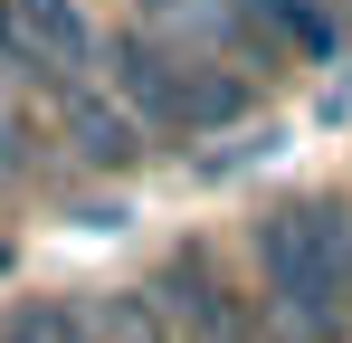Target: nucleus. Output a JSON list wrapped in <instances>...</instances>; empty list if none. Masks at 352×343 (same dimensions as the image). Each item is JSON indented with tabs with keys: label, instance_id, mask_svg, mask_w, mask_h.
<instances>
[{
	"label": "nucleus",
	"instance_id": "obj_1",
	"mask_svg": "<svg viewBox=\"0 0 352 343\" xmlns=\"http://www.w3.org/2000/svg\"><path fill=\"white\" fill-rule=\"evenodd\" d=\"M248 305L267 343H343L352 334V210L276 200L248 229Z\"/></svg>",
	"mask_w": 352,
	"mask_h": 343
},
{
	"label": "nucleus",
	"instance_id": "obj_2",
	"mask_svg": "<svg viewBox=\"0 0 352 343\" xmlns=\"http://www.w3.org/2000/svg\"><path fill=\"white\" fill-rule=\"evenodd\" d=\"M96 86L133 114V134H143L153 153H181V143H200V134H229L238 114L257 105V86H248V76L162 48L143 19H133V29H115V39L96 48Z\"/></svg>",
	"mask_w": 352,
	"mask_h": 343
},
{
	"label": "nucleus",
	"instance_id": "obj_3",
	"mask_svg": "<svg viewBox=\"0 0 352 343\" xmlns=\"http://www.w3.org/2000/svg\"><path fill=\"white\" fill-rule=\"evenodd\" d=\"M153 305H162L172 343H267L248 286H229V258L210 238H181L172 258L153 267Z\"/></svg>",
	"mask_w": 352,
	"mask_h": 343
},
{
	"label": "nucleus",
	"instance_id": "obj_4",
	"mask_svg": "<svg viewBox=\"0 0 352 343\" xmlns=\"http://www.w3.org/2000/svg\"><path fill=\"white\" fill-rule=\"evenodd\" d=\"M143 29L162 39V48L200 57V67H229V76H248V86H267L276 67H286V48L248 19V0H143Z\"/></svg>",
	"mask_w": 352,
	"mask_h": 343
},
{
	"label": "nucleus",
	"instance_id": "obj_5",
	"mask_svg": "<svg viewBox=\"0 0 352 343\" xmlns=\"http://www.w3.org/2000/svg\"><path fill=\"white\" fill-rule=\"evenodd\" d=\"M96 10L86 0H0V67L10 76H38V86H67V76H96Z\"/></svg>",
	"mask_w": 352,
	"mask_h": 343
},
{
	"label": "nucleus",
	"instance_id": "obj_6",
	"mask_svg": "<svg viewBox=\"0 0 352 343\" xmlns=\"http://www.w3.org/2000/svg\"><path fill=\"white\" fill-rule=\"evenodd\" d=\"M48 96H58V124H67V153H76V163H86V172H133V163H143V153H153V143L133 134V114H124L115 96L96 86V76H67V86H48Z\"/></svg>",
	"mask_w": 352,
	"mask_h": 343
},
{
	"label": "nucleus",
	"instance_id": "obj_7",
	"mask_svg": "<svg viewBox=\"0 0 352 343\" xmlns=\"http://www.w3.org/2000/svg\"><path fill=\"white\" fill-rule=\"evenodd\" d=\"M248 19H257L286 57H305V67L343 48V0H248Z\"/></svg>",
	"mask_w": 352,
	"mask_h": 343
},
{
	"label": "nucleus",
	"instance_id": "obj_8",
	"mask_svg": "<svg viewBox=\"0 0 352 343\" xmlns=\"http://www.w3.org/2000/svg\"><path fill=\"white\" fill-rule=\"evenodd\" d=\"M86 315H96V343H172L162 305H153V286H115V295H96Z\"/></svg>",
	"mask_w": 352,
	"mask_h": 343
},
{
	"label": "nucleus",
	"instance_id": "obj_9",
	"mask_svg": "<svg viewBox=\"0 0 352 343\" xmlns=\"http://www.w3.org/2000/svg\"><path fill=\"white\" fill-rule=\"evenodd\" d=\"M19 163H29V143H19V114L0 105V181H10V172H19Z\"/></svg>",
	"mask_w": 352,
	"mask_h": 343
}]
</instances>
